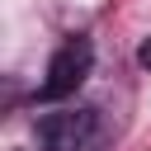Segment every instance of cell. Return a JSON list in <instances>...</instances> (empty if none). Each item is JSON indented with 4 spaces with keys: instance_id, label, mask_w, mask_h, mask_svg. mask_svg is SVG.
<instances>
[{
    "instance_id": "3",
    "label": "cell",
    "mask_w": 151,
    "mask_h": 151,
    "mask_svg": "<svg viewBox=\"0 0 151 151\" xmlns=\"http://www.w3.org/2000/svg\"><path fill=\"white\" fill-rule=\"evenodd\" d=\"M137 57H142V66H151V42H146V47H142Z\"/></svg>"
},
{
    "instance_id": "2",
    "label": "cell",
    "mask_w": 151,
    "mask_h": 151,
    "mask_svg": "<svg viewBox=\"0 0 151 151\" xmlns=\"http://www.w3.org/2000/svg\"><path fill=\"white\" fill-rule=\"evenodd\" d=\"M94 109H66V113H47L38 123V142L42 151H90L94 146Z\"/></svg>"
},
{
    "instance_id": "1",
    "label": "cell",
    "mask_w": 151,
    "mask_h": 151,
    "mask_svg": "<svg viewBox=\"0 0 151 151\" xmlns=\"http://www.w3.org/2000/svg\"><path fill=\"white\" fill-rule=\"evenodd\" d=\"M90 66H94V47H90V38H71V42H61V47L52 52V61H47V80L38 85V99L52 104V99L76 94L80 80L90 76Z\"/></svg>"
}]
</instances>
